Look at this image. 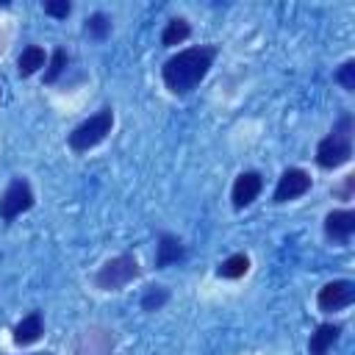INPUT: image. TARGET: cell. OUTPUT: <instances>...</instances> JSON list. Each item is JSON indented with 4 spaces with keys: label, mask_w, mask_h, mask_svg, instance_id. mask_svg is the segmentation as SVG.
I'll list each match as a JSON object with an SVG mask.
<instances>
[{
    "label": "cell",
    "mask_w": 355,
    "mask_h": 355,
    "mask_svg": "<svg viewBox=\"0 0 355 355\" xmlns=\"http://www.w3.org/2000/svg\"><path fill=\"white\" fill-rule=\"evenodd\" d=\"M216 55H219L216 44H191V47L172 53L161 64V80L166 92L175 97H189L208 78Z\"/></svg>",
    "instance_id": "cell-1"
},
{
    "label": "cell",
    "mask_w": 355,
    "mask_h": 355,
    "mask_svg": "<svg viewBox=\"0 0 355 355\" xmlns=\"http://www.w3.org/2000/svg\"><path fill=\"white\" fill-rule=\"evenodd\" d=\"M352 136H355V114L341 111L336 116L330 133L322 136L316 144V153H313L316 166L324 172H333V169L349 164L352 161Z\"/></svg>",
    "instance_id": "cell-2"
},
{
    "label": "cell",
    "mask_w": 355,
    "mask_h": 355,
    "mask_svg": "<svg viewBox=\"0 0 355 355\" xmlns=\"http://www.w3.org/2000/svg\"><path fill=\"white\" fill-rule=\"evenodd\" d=\"M111 128H114V108H111V105H103V108H97L94 114H89L86 119H80V122L67 133V147H69L72 153L83 155V153L94 150L97 144H103V141L108 139Z\"/></svg>",
    "instance_id": "cell-3"
},
{
    "label": "cell",
    "mask_w": 355,
    "mask_h": 355,
    "mask_svg": "<svg viewBox=\"0 0 355 355\" xmlns=\"http://www.w3.org/2000/svg\"><path fill=\"white\" fill-rule=\"evenodd\" d=\"M139 277H141V263L130 250H125V252L103 261L97 266V272L92 275V283L97 291H122L125 286H130Z\"/></svg>",
    "instance_id": "cell-4"
},
{
    "label": "cell",
    "mask_w": 355,
    "mask_h": 355,
    "mask_svg": "<svg viewBox=\"0 0 355 355\" xmlns=\"http://www.w3.org/2000/svg\"><path fill=\"white\" fill-rule=\"evenodd\" d=\"M33 205H36V194H33L31 180L25 175H14L8 186L0 191V222L11 225L17 216L28 214Z\"/></svg>",
    "instance_id": "cell-5"
},
{
    "label": "cell",
    "mask_w": 355,
    "mask_h": 355,
    "mask_svg": "<svg viewBox=\"0 0 355 355\" xmlns=\"http://www.w3.org/2000/svg\"><path fill=\"white\" fill-rule=\"evenodd\" d=\"M116 349V333L108 324H89L75 333L72 352L75 355H114Z\"/></svg>",
    "instance_id": "cell-6"
},
{
    "label": "cell",
    "mask_w": 355,
    "mask_h": 355,
    "mask_svg": "<svg viewBox=\"0 0 355 355\" xmlns=\"http://www.w3.org/2000/svg\"><path fill=\"white\" fill-rule=\"evenodd\" d=\"M313 189V178L308 169L302 166H286L275 183V191H272V202L275 205H286V202H294L300 197H305L308 191Z\"/></svg>",
    "instance_id": "cell-7"
},
{
    "label": "cell",
    "mask_w": 355,
    "mask_h": 355,
    "mask_svg": "<svg viewBox=\"0 0 355 355\" xmlns=\"http://www.w3.org/2000/svg\"><path fill=\"white\" fill-rule=\"evenodd\" d=\"M189 258V244L172 233V230H158L155 233V255H153V266L155 272H164L169 266H180Z\"/></svg>",
    "instance_id": "cell-8"
},
{
    "label": "cell",
    "mask_w": 355,
    "mask_h": 355,
    "mask_svg": "<svg viewBox=\"0 0 355 355\" xmlns=\"http://www.w3.org/2000/svg\"><path fill=\"white\" fill-rule=\"evenodd\" d=\"M355 302V280L349 277H336V280H327L319 291H316V308L322 313H336V311H344Z\"/></svg>",
    "instance_id": "cell-9"
},
{
    "label": "cell",
    "mask_w": 355,
    "mask_h": 355,
    "mask_svg": "<svg viewBox=\"0 0 355 355\" xmlns=\"http://www.w3.org/2000/svg\"><path fill=\"white\" fill-rule=\"evenodd\" d=\"M322 233L330 244L347 247L355 236V211L352 208H333L322 219Z\"/></svg>",
    "instance_id": "cell-10"
},
{
    "label": "cell",
    "mask_w": 355,
    "mask_h": 355,
    "mask_svg": "<svg viewBox=\"0 0 355 355\" xmlns=\"http://www.w3.org/2000/svg\"><path fill=\"white\" fill-rule=\"evenodd\" d=\"M263 191V175L258 169H244L233 178V186H230V205L236 211H244L250 208Z\"/></svg>",
    "instance_id": "cell-11"
},
{
    "label": "cell",
    "mask_w": 355,
    "mask_h": 355,
    "mask_svg": "<svg viewBox=\"0 0 355 355\" xmlns=\"http://www.w3.org/2000/svg\"><path fill=\"white\" fill-rule=\"evenodd\" d=\"M42 336H44V316H42V311L25 313V316L11 327V341H14L17 347H31V344H36Z\"/></svg>",
    "instance_id": "cell-12"
},
{
    "label": "cell",
    "mask_w": 355,
    "mask_h": 355,
    "mask_svg": "<svg viewBox=\"0 0 355 355\" xmlns=\"http://www.w3.org/2000/svg\"><path fill=\"white\" fill-rule=\"evenodd\" d=\"M344 324L341 322H322L316 324V330L308 338V355H327L333 349V344L341 338Z\"/></svg>",
    "instance_id": "cell-13"
},
{
    "label": "cell",
    "mask_w": 355,
    "mask_h": 355,
    "mask_svg": "<svg viewBox=\"0 0 355 355\" xmlns=\"http://www.w3.org/2000/svg\"><path fill=\"white\" fill-rule=\"evenodd\" d=\"M47 67V53L42 44H25L22 53L17 55V75L19 78H33Z\"/></svg>",
    "instance_id": "cell-14"
},
{
    "label": "cell",
    "mask_w": 355,
    "mask_h": 355,
    "mask_svg": "<svg viewBox=\"0 0 355 355\" xmlns=\"http://www.w3.org/2000/svg\"><path fill=\"white\" fill-rule=\"evenodd\" d=\"M191 36V22L186 17H169L161 31V47H178Z\"/></svg>",
    "instance_id": "cell-15"
},
{
    "label": "cell",
    "mask_w": 355,
    "mask_h": 355,
    "mask_svg": "<svg viewBox=\"0 0 355 355\" xmlns=\"http://www.w3.org/2000/svg\"><path fill=\"white\" fill-rule=\"evenodd\" d=\"M111 31H114V19L105 11H92L83 19V36H89L92 42H105L111 36Z\"/></svg>",
    "instance_id": "cell-16"
},
{
    "label": "cell",
    "mask_w": 355,
    "mask_h": 355,
    "mask_svg": "<svg viewBox=\"0 0 355 355\" xmlns=\"http://www.w3.org/2000/svg\"><path fill=\"white\" fill-rule=\"evenodd\" d=\"M250 255L247 252H233V255H227L225 261H219L216 263V277H222V280H239V277H244L247 272H250Z\"/></svg>",
    "instance_id": "cell-17"
},
{
    "label": "cell",
    "mask_w": 355,
    "mask_h": 355,
    "mask_svg": "<svg viewBox=\"0 0 355 355\" xmlns=\"http://www.w3.org/2000/svg\"><path fill=\"white\" fill-rule=\"evenodd\" d=\"M169 300H172V288L164 286V283H153V286H147V288L141 291L139 308H141L144 313H155V311H161Z\"/></svg>",
    "instance_id": "cell-18"
},
{
    "label": "cell",
    "mask_w": 355,
    "mask_h": 355,
    "mask_svg": "<svg viewBox=\"0 0 355 355\" xmlns=\"http://www.w3.org/2000/svg\"><path fill=\"white\" fill-rule=\"evenodd\" d=\"M69 61H72V55H69L67 47H53V53L47 55V67H44V83L47 86L58 83V78L67 72Z\"/></svg>",
    "instance_id": "cell-19"
},
{
    "label": "cell",
    "mask_w": 355,
    "mask_h": 355,
    "mask_svg": "<svg viewBox=\"0 0 355 355\" xmlns=\"http://www.w3.org/2000/svg\"><path fill=\"white\" fill-rule=\"evenodd\" d=\"M333 80L344 89V92H355V58H347V61H341V67L336 69V75H333Z\"/></svg>",
    "instance_id": "cell-20"
},
{
    "label": "cell",
    "mask_w": 355,
    "mask_h": 355,
    "mask_svg": "<svg viewBox=\"0 0 355 355\" xmlns=\"http://www.w3.org/2000/svg\"><path fill=\"white\" fill-rule=\"evenodd\" d=\"M72 0H44L42 3V11L47 14V17H55V19H67L69 14H72Z\"/></svg>",
    "instance_id": "cell-21"
},
{
    "label": "cell",
    "mask_w": 355,
    "mask_h": 355,
    "mask_svg": "<svg viewBox=\"0 0 355 355\" xmlns=\"http://www.w3.org/2000/svg\"><path fill=\"white\" fill-rule=\"evenodd\" d=\"M352 191H355V175H344V180L330 189V194H333L336 200H344V202L352 200Z\"/></svg>",
    "instance_id": "cell-22"
},
{
    "label": "cell",
    "mask_w": 355,
    "mask_h": 355,
    "mask_svg": "<svg viewBox=\"0 0 355 355\" xmlns=\"http://www.w3.org/2000/svg\"><path fill=\"white\" fill-rule=\"evenodd\" d=\"M33 355H53V352H33Z\"/></svg>",
    "instance_id": "cell-23"
}]
</instances>
